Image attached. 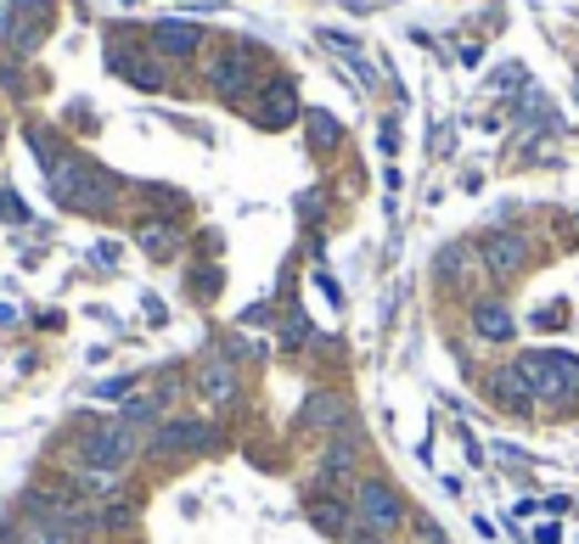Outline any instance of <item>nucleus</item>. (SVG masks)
Here are the masks:
<instances>
[{"mask_svg":"<svg viewBox=\"0 0 579 544\" xmlns=\"http://www.w3.org/2000/svg\"><path fill=\"white\" fill-rule=\"evenodd\" d=\"M45 186H51V203L57 208H73V214H108L119 203V192H124L119 174H108V168H96L85 157H73V152H62L45 168Z\"/></svg>","mask_w":579,"mask_h":544,"instance_id":"1","label":"nucleus"},{"mask_svg":"<svg viewBox=\"0 0 579 544\" xmlns=\"http://www.w3.org/2000/svg\"><path fill=\"white\" fill-rule=\"evenodd\" d=\"M518 371L540 404L562 410L579 399V353H568V348H529V353H518Z\"/></svg>","mask_w":579,"mask_h":544,"instance_id":"2","label":"nucleus"},{"mask_svg":"<svg viewBox=\"0 0 579 544\" xmlns=\"http://www.w3.org/2000/svg\"><path fill=\"white\" fill-rule=\"evenodd\" d=\"M141 443H146V432L124 427L119 415L113 421H91L85 432L73 438V466H119V472H130V461L141 455Z\"/></svg>","mask_w":579,"mask_h":544,"instance_id":"3","label":"nucleus"},{"mask_svg":"<svg viewBox=\"0 0 579 544\" xmlns=\"http://www.w3.org/2000/svg\"><path fill=\"white\" fill-rule=\"evenodd\" d=\"M349 505H355V527H366L372 538H388V533H399L410 522V505L388 478H360Z\"/></svg>","mask_w":579,"mask_h":544,"instance_id":"4","label":"nucleus"},{"mask_svg":"<svg viewBox=\"0 0 579 544\" xmlns=\"http://www.w3.org/2000/svg\"><path fill=\"white\" fill-rule=\"evenodd\" d=\"M209 84H214L220 102H247V96L260 90V79H254V51H247V45L214 51V57H209Z\"/></svg>","mask_w":579,"mask_h":544,"instance_id":"5","label":"nucleus"},{"mask_svg":"<svg viewBox=\"0 0 579 544\" xmlns=\"http://www.w3.org/2000/svg\"><path fill=\"white\" fill-rule=\"evenodd\" d=\"M220 443V432L214 427H203V421H192V415H170V421H158L152 427V438H146V449L158 461H181V455H192V449H214Z\"/></svg>","mask_w":579,"mask_h":544,"instance_id":"6","label":"nucleus"},{"mask_svg":"<svg viewBox=\"0 0 579 544\" xmlns=\"http://www.w3.org/2000/svg\"><path fill=\"white\" fill-rule=\"evenodd\" d=\"M355 466H360V443H355V427H344V432H333L321 443V466H315V483H321V494H338V483H360L355 478Z\"/></svg>","mask_w":579,"mask_h":544,"instance_id":"7","label":"nucleus"},{"mask_svg":"<svg viewBox=\"0 0 579 544\" xmlns=\"http://www.w3.org/2000/svg\"><path fill=\"white\" fill-rule=\"evenodd\" d=\"M478 258H484V269H489L495 281H512V276H524V269H529V242L518 230H489L478 242Z\"/></svg>","mask_w":579,"mask_h":544,"instance_id":"8","label":"nucleus"},{"mask_svg":"<svg viewBox=\"0 0 579 544\" xmlns=\"http://www.w3.org/2000/svg\"><path fill=\"white\" fill-rule=\"evenodd\" d=\"M293 119H304L293 79H265V84H260V107H254V124H260V130H287Z\"/></svg>","mask_w":579,"mask_h":544,"instance_id":"9","label":"nucleus"},{"mask_svg":"<svg viewBox=\"0 0 579 544\" xmlns=\"http://www.w3.org/2000/svg\"><path fill=\"white\" fill-rule=\"evenodd\" d=\"M197 393H203L214 410H231V404L242 399V382H236L231 353H203V366H197Z\"/></svg>","mask_w":579,"mask_h":544,"instance_id":"10","label":"nucleus"},{"mask_svg":"<svg viewBox=\"0 0 579 544\" xmlns=\"http://www.w3.org/2000/svg\"><path fill=\"white\" fill-rule=\"evenodd\" d=\"M298 427H304V432H344V427H349V399H344V393H326V388L304 393Z\"/></svg>","mask_w":579,"mask_h":544,"instance_id":"11","label":"nucleus"},{"mask_svg":"<svg viewBox=\"0 0 579 544\" xmlns=\"http://www.w3.org/2000/svg\"><path fill=\"white\" fill-rule=\"evenodd\" d=\"M304 516H309V527H315L321 538H355V505H349L344 494H315V500L304 505Z\"/></svg>","mask_w":579,"mask_h":544,"instance_id":"12","label":"nucleus"},{"mask_svg":"<svg viewBox=\"0 0 579 544\" xmlns=\"http://www.w3.org/2000/svg\"><path fill=\"white\" fill-rule=\"evenodd\" d=\"M197 45H203V29L186 23V18H163V23H152V51H158V57L186 62V57H197Z\"/></svg>","mask_w":579,"mask_h":544,"instance_id":"13","label":"nucleus"},{"mask_svg":"<svg viewBox=\"0 0 579 544\" xmlns=\"http://www.w3.org/2000/svg\"><path fill=\"white\" fill-rule=\"evenodd\" d=\"M489 399L501 404V410H512V415H529L535 410V388L524 382L518 359H512V366H501V371H489Z\"/></svg>","mask_w":579,"mask_h":544,"instance_id":"14","label":"nucleus"},{"mask_svg":"<svg viewBox=\"0 0 579 544\" xmlns=\"http://www.w3.org/2000/svg\"><path fill=\"white\" fill-rule=\"evenodd\" d=\"M68 478H73V494H85L96 505H108V500L124 494V472L119 466H73Z\"/></svg>","mask_w":579,"mask_h":544,"instance_id":"15","label":"nucleus"},{"mask_svg":"<svg viewBox=\"0 0 579 544\" xmlns=\"http://www.w3.org/2000/svg\"><path fill=\"white\" fill-rule=\"evenodd\" d=\"M473 331H478L484 342H512V337H518V320H512L507 304L478 298V304H473Z\"/></svg>","mask_w":579,"mask_h":544,"instance_id":"16","label":"nucleus"},{"mask_svg":"<svg viewBox=\"0 0 579 544\" xmlns=\"http://www.w3.org/2000/svg\"><path fill=\"white\" fill-rule=\"evenodd\" d=\"M304 124H309V146H315V152H333V146L344 141L338 119H333V113H321V107H304Z\"/></svg>","mask_w":579,"mask_h":544,"instance_id":"17","label":"nucleus"},{"mask_svg":"<svg viewBox=\"0 0 579 544\" xmlns=\"http://www.w3.org/2000/svg\"><path fill=\"white\" fill-rule=\"evenodd\" d=\"M135 522H141V505H130V500H108L96 511V533H130Z\"/></svg>","mask_w":579,"mask_h":544,"instance_id":"18","label":"nucleus"},{"mask_svg":"<svg viewBox=\"0 0 579 544\" xmlns=\"http://www.w3.org/2000/svg\"><path fill=\"white\" fill-rule=\"evenodd\" d=\"M18 544H73V527L68 522H23Z\"/></svg>","mask_w":579,"mask_h":544,"instance_id":"19","label":"nucleus"},{"mask_svg":"<svg viewBox=\"0 0 579 544\" xmlns=\"http://www.w3.org/2000/svg\"><path fill=\"white\" fill-rule=\"evenodd\" d=\"M113 68H119L135 90H163V68H152L146 57H141V62H113Z\"/></svg>","mask_w":579,"mask_h":544,"instance_id":"20","label":"nucleus"},{"mask_svg":"<svg viewBox=\"0 0 579 544\" xmlns=\"http://www.w3.org/2000/svg\"><path fill=\"white\" fill-rule=\"evenodd\" d=\"M141 247H146V253H158V258H170V253H175V225H170V219L146 225V230H141Z\"/></svg>","mask_w":579,"mask_h":544,"instance_id":"21","label":"nucleus"},{"mask_svg":"<svg viewBox=\"0 0 579 544\" xmlns=\"http://www.w3.org/2000/svg\"><path fill=\"white\" fill-rule=\"evenodd\" d=\"M0 225H29V208L12 186H0Z\"/></svg>","mask_w":579,"mask_h":544,"instance_id":"22","label":"nucleus"},{"mask_svg":"<svg viewBox=\"0 0 579 544\" xmlns=\"http://www.w3.org/2000/svg\"><path fill=\"white\" fill-rule=\"evenodd\" d=\"M321 45H326V51H338L344 62H349V57H360V45H355V34H344V29H321Z\"/></svg>","mask_w":579,"mask_h":544,"instance_id":"23","label":"nucleus"},{"mask_svg":"<svg viewBox=\"0 0 579 544\" xmlns=\"http://www.w3.org/2000/svg\"><path fill=\"white\" fill-rule=\"evenodd\" d=\"M18 23H23V12H18V0H0V45H12V34H18Z\"/></svg>","mask_w":579,"mask_h":544,"instance_id":"24","label":"nucleus"},{"mask_svg":"<svg viewBox=\"0 0 579 544\" xmlns=\"http://www.w3.org/2000/svg\"><path fill=\"white\" fill-rule=\"evenodd\" d=\"M304 342H309V320H304V315H293V320H287V331H282V348H287V353H298Z\"/></svg>","mask_w":579,"mask_h":544,"instance_id":"25","label":"nucleus"},{"mask_svg":"<svg viewBox=\"0 0 579 544\" xmlns=\"http://www.w3.org/2000/svg\"><path fill=\"white\" fill-rule=\"evenodd\" d=\"M192 292H197V298H214V292H220V269H214V264H203L197 276H192Z\"/></svg>","mask_w":579,"mask_h":544,"instance_id":"26","label":"nucleus"},{"mask_svg":"<svg viewBox=\"0 0 579 544\" xmlns=\"http://www.w3.org/2000/svg\"><path fill=\"white\" fill-rule=\"evenodd\" d=\"M130 388H141V377H113V382H102V388H96V399H124Z\"/></svg>","mask_w":579,"mask_h":544,"instance_id":"27","label":"nucleus"},{"mask_svg":"<svg viewBox=\"0 0 579 544\" xmlns=\"http://www.w3.org/2000/svg\"><path fill=\"white\" fill-rule=\"evenodd\" d=\"M417 544H445V527L434 516H417Z\"/></svg>","mask_w":579,"mask_h":544,"instance_id":"28","label":"nucleus"},{"mask_svg":"<svg viewBox=\"0 0 579 544\" xmlns=\"http://www.w3.org/2000/svg\"><path fill=\"white\" fill-rule=\"evenodd\" d=\"M51 7H57V0H18V12H23V18H40V23L51 18Z\"/></svg>","mask_w":579,"mask_h":544,"instance_id":"29","label":"nucleus"},{"mask_svg":"<svg viewBox=\"0 0 579 544\" xmlns=\"http://www.w3.org/2000/svg\"><path fill=\"white\" fill-rule=\"evenodd\" d=\"M557 538H562L557 522H540V527H535V544H557Z\"/></svg>","mask_w":579,"mask_h":544,"instance_id":"30","label":"nucleus"},{"mask_svg":"<svg viewBox=\"0 0 579 544\" xmlns=\"http://www.w3.org/2000/svg\"><path fill=\"white\" fill-rule=\"evenodd\" d=\"M96 258H102V264H113V258H119V247H113V242H102V247H91V264H96Z\"/></svg>","mask_w":579,"mask_h":544,"instance_id":"31","label":"nucleus"},{"mask_svg":"<svg viewBox=\"0 0 579 544\" xmlns=\"http://www.w3.org/2000/svg\"><path fill=\"white\" fill-rule=\"evenodd\" d=\"M0 326H18V304H0Z\"/></svg>","mask_w":579,"mask_h":544,"instance_id":"32","label":"nucleus"},{"mask_svg":"<svg viewBox=\"0 0 579 544\" xmlns=\"http://www.w3.org/2000/svg\"><path fill=\"white\" fill-rule=\"evenodd\" d=\"M573 96H579V84H573Z\"/></svg>","mask_w":579,"mask_h":544,"instance_id":"33","label":"nucleus"}]
</instances>
